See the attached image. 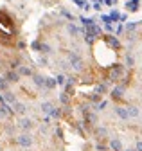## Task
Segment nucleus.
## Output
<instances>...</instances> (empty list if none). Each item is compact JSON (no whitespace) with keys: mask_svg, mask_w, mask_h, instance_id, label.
I'll use <instances>...</instances> for the list:
<instances>
[{"mask_svg":"<svg viewBox=\"0 0 142 151\" xmlns=\"http://www.w3.org/2000/svg\"><path fill=\"white\" fill-rule=\"evenodd\" d=\"M68 61H70V65H72L74 70H81L83 68V60L79 58V54H76V52L68 54Z\"/></svg>","mask_w":142,"mask_h":151,"instance_id":"nucleus-1","label":"nucleus"},{"mask_svg":"<svg viewBox=\"0 0 142 151\" xmlns=\"http://www.w3.org/2000/svg\"><path fill=\"white\" fill-rule=\"evenodd\" d=\"M16 142H18L22 147H31V146H32V137L27 135V133H24V135H18Z\"/></svg>","mask_w":142,"mask_h":151,"instance_id":"nucleus-2","label":"nucleus"},{"mask_svg":"<svg viewBox=\"0 0 142 151\" xmlns=\"http://www.w3.org/2000/svg\"><path fill=\"white\" fill-rule=\"evenodd\" d=\"M115 115H117V117H120L122 121H128V119H130L128 108H122V106H117V108H115Z\"/></svg>","mask_w":142,"mask_h":151,"instance_id":"nucleus-3","label":"nucleus"},{"mask_svg":"<svg viewBox=\"0 0 142 151\" xmlns=\"http://www.w3.org/2000/svg\"><path fill=\"white\" fill-rule=\"evenodd\" d=\"M0 101H2V103H9V104H14L16 103V97H14L13 92H4L2 97H0Z\"/></svg>","mask_w":142,"mask_h":151,"instance_id":"nucleus-4","label":"nucleus"},{"mask_svg":"<svg viewBox=\"0 0 142 151\" xmlns=\"http://www.w3.org/2000/svg\"><path fill=\"white\" fill-rule=\"evenodd\" d=\"M110 147H112V151H122V142L119 139H112L110 140Z\"/></svg>","mask_w":142,"mask_h":151,"instance_id":"nucleus-5","label":"nucleus"},{"mask_svg":"<svg viewBox=\"0 0 142 151\" xmlns=\"http://www.w3.org/2000/svg\"><path fill=\"white\" fill-rule=\"evenodd\" d=\"M32 81H34V85H36V86L45 88V78H42V76H32Z\"/></svg>","mask_w":142,"mask_h":151,"instance_id":"nucleus-6","label":"nucleus"},{"mask_svg":"<svg viewBox=\"0 0 142 151\" xmlns=\"http://www.w3.org/2000/svg\"><path fill=\"white\" fill-rule=\"evenodd\" d=\"M128 113H130V119H135V117L140 115V111H138L137 106H128Z\"/></svg>","mask_w":142,"mask_h":151,"instance_id":"nucleus-7","label":"nucleus"},{"mask_svg":"<svg viewBox=\"0 0 142 151\" xmlns=\"http://www.w3.org/2000/svg\"><path fill=\"white\" fill-rule=\"evenodd\" d=\"M20 128H24V129H32V121L31 119H22L20 121Z\"/></svg>","mask_w":142,"mask_h":151,"instance_id":"nucleus-8","label":"nucleus"},{"mask_svg":"<svg viewBox=\"0 0 142 151\" xmlns=\"http://www.w3.org/2000/svg\"><path fill=\"white\" fill-rule=\"evenodd\" d=\"M67 31H68L70 36H77V34H79V29H77L74 24H68V25H67Z\"/></svg>","mask_w":142,"mask_h":151,"instance_id":"nucleus-9","label":"nucleus"},{"mask_svg":"<svg viewBox=\"0 0 142 151\" xmlns=\"http://www.w3.org/2000/svg\"><path fill=\"white\" fill-rule=\"evenodd\" d=\"M122 93H124V90H122V86H115V88L112 90V96H113L115 99H120V97H122Z\"/></svg>","mask_w":142,"mask_h":151,"instance_id":"nucleus-10","label":"nucleus"},{"mask_svg":"<svg viewBox=\"0 0 142 151\" xmlns=\"http://www.w3.org/2000/svg\"><path fill=\"white\" fill-rule=\"evenodd\" d=\"M42 110H43V113H47V115H50V113L54 111V106H52L50 103H43V104H42Z\"/></svg>","mask_w":142,"mask_h":151,"instance_id":"nucleus-11","label":"nucleus"},{"mask_svg":"<svg viewBox=\"0 0 142 151\" xmlns=\"http://www.w3.org/2000/svg\"><path fill=\"white\" fill-rule=\"evenodd\" d=\"M25 110H27L25 104H22V103H18V101L14 103V111H16V113H25Z\"/></svg>","mask_w":142,"mask_h":151,"instance_id":"nucleus-12","label":"nucleus"},{"mask_svg":"<svg viewBox=\"0 0 142 151\" xmlns=\"http://www.w3.org/2000/svg\"><path fill=\"white\" fill-rule=\"evenodd\" d=\"M18 78H20L18 72H9L7 74V81H11V83H16V81H18Z\"/></svg>","mask_w":142,"mask_h":151,"instance_id":"nucleus-13","label":"nucleus"},{"mask_svg":"<svg viewBox=\"0 0 142 151\" xmlns=\"http://www.w3.org/2000/svg\"><path fill=\"white\" fill-rule=\"evenodd\" d=\"M18 74H20V76H32V70H31L29 67H20V68H18Z\"/></svg>","mask_w":142,"mask_h":151,"instance_id":"nucleus-14","label":"nucleus"},{"mask_svg":"<svg viewBox=\"0 0 142 151\" xmlns=\"http://www.w3.org/2000/svg\"><path fill=\"white\" fill-rule=\"evenodd\" d=\"M56 85H58V81L50 79V78H45V88H54Z\"/></svg>","mask_w":142,"mask_h":151,"instance_id":"nucleus-15","label":"nucleus"},{"mask_svg":"<svg viewBox=\"0 0 142 151\" xmlns=\"http://www.w3.org/2000/svg\"><path fill=\"white\" fill-rule=\"evenodd\" d=\"M128 9L130 11H137L138 9V0H131V2H128Z\"/></svg>","mask_w":142,"mask_h":151,"instance_id":"nucleus-16","label":"nucleus"},{"mask_svg":"<svg viewBox=\"0 0 142 151\" xmlns=\"http://www.w3.org/2000/svg\"><path fill=\"white\" fill-rule=\"evenodd\" d=\"M126 65L128 67H133L135 65V58H133L131 54H126Z\"/></svg>","mask_w":142,"mask_h":151,"instance_id":"nucleus-17","label":"nucleus"},{"mask_svg":"<svg viewBox=\"0 0 142 151\" xmlns=\"http://www.w3.org/2000/svg\"><path fill=\"white\" fill-rule=\"evenodd\" d=\"M120 72H122V67H115V68L112 70V78H113V79H115V78H119Z\"/></svg>","mask_w":142,"mask_h":151,"instance_id":"nucleus-18","label":"nucleus"},{"mask_svg":"<svg viewBox=\"0 0 142 151\" xmlns=\"http://www.w3.org/2000/svg\"><path fill=\"white\" fill-rule=\"evenodd\" d=\"M106 42H108L112 47H119V42L115 40V38H112V36H106Z\"/></svg>","mask_w":142,"mask_h":151,"instance_id":"nucleus-19","label":"nucleus"},{"mask_svg":"<svg viewBox=\"0 0 142 151\" xmlns=\"http://www.w3.org/2000/svg\"><path fill=\"white\" fill-rule=\"evenodd\" d=\"M106 106H108V103H106V101H101V103H99V104H97V110H99V111H101V110H104V108H106Z\"/></svg>","mask_w":142,"mask_h":151,"instance_id":"nucleus-20","label":"nucleus"},{"mask_svg":"<svg viewBox=\"0 0 142 151\" xmlns=\"http://www.w3.org/2000/svg\"><path fill=\"white\" fill-rule=\"evenodd\" d=\"M60 101H61L63 104H65V103L68 101V96H67V93H65V92H63V93H61V96H60Z\"/></svg>","mask_w":142,"mask_h":151,"instance_id":"nucleus-21","label":"nucleus"},{"mask_svg":"<svg viewBox=\"0 0 142 151\" xmlns=\"http://www.w3.org/2000/svg\"><path fill=\"white\" fill-rule=\"evenodd\" d=\"M58 85H65V78H63V76H58Z\"/></svg>","mask_w":142,"mask_h":151,"instance_id":"nucleus-22","label":"nucleus"},{"mask_svg":"<svg viewBox=\"0 0 142 151\" xmlns=\"http://www.w3.org/2000/svg\"><path fill=\"white\" fill-rule=\"evenodd\" d=\"M97 133H99V135H106V129H104V128H99Z\"/></svg>","mask_w":142,"mask_h":151,"instance_id":"nucleus-23","label":"nucleus"},{"mask_svg":"<svg viewBox=\"0 0 142 151\" xmlns=\"http://www.w3.org/2000/svg\"><path fill=\"white\" fill-rule=\"evenodd\" d=\"M0 88L6 90V79H0Z\"/></svg>","mask_w":142,"mask_h":151,"instance_id":"nucleus-24","label":"nucleus"},{"mask_svg":"<svg viewBox=\"0 0 142 151\" xmlns=\"http://www.w3.org/2000/svg\"><path fill=\"white\" fill-rule=\"evenodd\" d=\"M126 29H128V31H133V29H135V24H128V27H126Z\"/></svg>","mask_w":142,"mask_h":151,"instance_id":"nucleus-25","label":"nucleus"},{"mask_svg":"<svg viewBox=\"0 0 142 151\" xmlns=\"http://www.w3.org/2000/svg\"><path fill=\"white\" fill-rule=\"evenodd\" d=\"M135 147H137V151H142V142H137V146H135Z\"/></svg>","mask_w":142,"mask_h":151,"instance_id":"nucleus-26","label":"nucleus"},{"mask_svg":"<svg viewBox=\"0 0 142 151\" xmlns=\"http://www.w3.org/2000/svg\"><path fill=\"white\" fill-rule=\"evenodd\" d=\"M126 151H137V147H130V149H126Z\"/></svg>","mask_w":142,"mask_h":151,"instance_id":"nucleus-27","label":"nucleus"}]
</instances>
